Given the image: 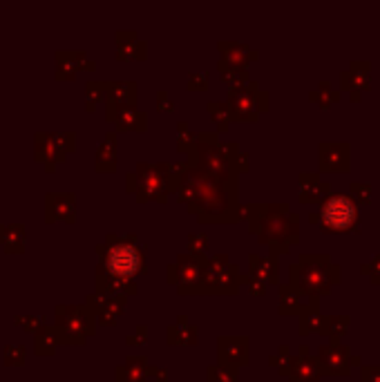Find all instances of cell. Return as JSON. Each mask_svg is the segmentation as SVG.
<instances>
[{"label":"cell","mask_w":380,"mask_h":382,"mask_svg":"<svg viewBox=\"0 0 380 382\" xmlns=\"http://www.w3.org/2000/svg\"><path fill=\"white\" fill-rule=\"evenodd\" d=\"M181 202H186L192 213L202 215H224L230 208V192L226 190L224 177L213 175L208 170H190L179 192Z\"/></svg>","instance_id":"cell-1"},{"label":"cell","mask_w":380,"mask_h":382,"mask_svg":"<svg viewBox=\"0 0 380 382\" xmlns=\"http://www.w3.org/2000/svg\"><path fill=\"white\" fill-rule=\"evenodd\" d=\"M101 266L99 275L117 277V279H132L145 270L143 249L134 237H107L105 246H99Z\"/></svg>","instance_id":"cell-2"},{"label":"cell","mask_w":380,"mask_h":382,"mask_svg":"<svg viewBox=\"0 0 380 382\" xmlns=\"http://www.w3.org/2000/svg\"><path fill=\"white\" fill-rule=\"evenodd\" d=\"M56 336L60 344H83L94 327L90 309H74V306H58L56 309Z\"/></svg>","instance_id":"cell-3"},{"label":"cell","mask_w":380,"mask_h":382,"mask_svg":"<svg viewBox=\"0 0 380 382\" xmlns=\"http://www.w3.org/2000/svg\"><path fill=\"white\" fill-rule=\"evenodd\" d=\"M320 221H322V228L331 232L351 230L355 226V221H358V206H355L353 199L347 195H331L322 204Z\"/></svg>","instance_id":"cell-4"},{"label":"cell","mask_w":380,"mask_h":382,"mask_svg":"<svg viewBox=\"0 0 380 382\" xmlns=\"http://www.w3.org/2000/svg\"><path fill=\"white\" fill-rule=\"evenodd\" d=\"M74 150V134H45L39 132L36 134V145H34V154L36 162H41L47 166V170H54L56 164H63L67 159V152Z\"/></svg>","instance_id":"cell-5"},{"label":"cell","mask_w":380,"mask_h":382,"mask_svg":"<svg viewBox=\"0 0 380 382\" xmlns=\"http://www.w3.org/2000/svg\"><path fill=\"white\" fill-rule=\"evenodd\" d=\"M168 172L170 168H164V166H139L137 175H130L132 179H137V195L139 199H164L166 195V183H168Z\"/></svg>","instance_id":"cell-6"},{"label":"cell","mask_w":380,"mask_h":382,"mask_svg":"<svg viewBox=\"0 0 380 382\" xmlns=\"http://www.w3.org/2000/svg\"><path fill=\"white\" fill-rule=\"evenodd\" d=\"M74 221V195L72 192H50L45 195V221Z\"/></svg>","instance_id":"cell-7"},{"label":"cell","mask_w":380,"mask_h":382,"mask_svg":"<svg viewBox=\"0 0 380 382\" xmlns=\"http://www.w3.org/2000/svg\"><path fill=\"white\" fill-rule=\"evenodd\" d=\"M83 65L94 67L92 63H85V52H56V79L72 81Z\"/></svg>","instance_id":"cell-8"},{"label":"cell","mask_w":380,"mask_h":382,"mask_svg":"<svg viewBox=\"0 0 380 382\" xmlns=\"http://www.w3.org/2000/svg\"><path fill=\"white\" fill-rule=\"evenodd\" d=\"M331 268H325V266H302V279H300V284L306 289V291H311V293H317V291H327L329 284H331Z\"/></svg>","instance_id":"cell-9"},{"label":"cell","mask_w":380,"mask_h":382,"mask_svg":"<svg viewBox=\"0 0 380 382\" xmlns=\"http://www.w3.org/2000/svg\"><path fill=\"white\" fill-rule=\"evenodd\" d=\"M237 266H230L226 264L224 257H219V260H213L206 268V279L211 282L213 286H232V279L237 275Z\"/></svg>","instance_id":"cell-10"},{"label":"cell","mask_w":380,"mask_h":382,"mask_svg":"<svg viewBox=\"0 0 380 382\" xmlns=\"http://www.w3.org/2000/svg\"><path fill=\"white\" fill-rule=\"evenodd\" d=\"M107 119L117 121V126L121 130H130V128L143 130V123H145V117L139 114L132 105H128V107H107Z\"/></svg>","instance_id":"cell-11"},{"label":"cell","mask_w":380,"mask_h":382,"mask_svg":"<svg viewBox=\"0 0 380 382\" xmlns=\"http://www.w3.org/2000/svg\"><path fill=\"white\" fill-rule=\"evenodd\" d=\"M25 226L22 224H0V244L5 246L7 253H22L25 251Z\"/></svg>","instance_id":"cell-12"},{"label":"cell","mask_w":380,"mask_h":382,"mask_svg":"<svg viewBox=\"0 0 380 382\" xmlns=\"http://www.w3.org/2000/svg\"><path fill=\"white\" fill-rule=\"evenodd\" d=\"M173 270H179V289L186 291V286H197L199 277H202V268L199 264L190 260V257H183L179 266H173Z\"/></svg>","instance_id":"cell-13"},{"label":"cell","mask_w":380,"mask_h":382,"mask_svg":"<svg viewBox=\"0 0 380 382\" xmlns=\"http://www.w3.org/2000/svg\"><path fill=\"white\" fill-rule=\"evenodd\" d=\"M58 336H56V329L54 327H45L41 329L39 334H34V353L36 355H50L56 351L58 347Z\"/></svg>","instance_id":"cell-14"},{"label":"cell","mask_w":380,"mask_h":382,"mask_svg":"<svg viewBox=\"0 0 380 382\" xmlns=\"http://www.w3.org/2000/svg\"><path fill=\"white\" fill-rule=\"evenodd\" d=\"M114 159H117L114 134H107L105 143L99 147V152H96V170H114Z\"/></svg>","instance_id":"cell-15"},{"label":"cell","mask_w":380,"mask_h":382,"mask_svg":"<svg viewBox=\"0 0 380 382\" xmlns=\"http://www.w3.org/2000/svg\"><path fill=\"white\" fill-rule=\"evenodd\" d=\"M264 232H268L271 239H287L289 232H296V228H289L287 215H271L264 226Z\"/></svg>","instance_id":"cell-16"},{"label":"cell","mask_w":380,"mask_h":382,"mask_svg":"<svg viewBox=\"0 0 380 382\" xmlns=\"http://www.w3.org/2000/svg\"><path fill=\"white\" fill-rule=\"evenodd\" d=\"M230 101H232V110H235V112H237L242 119H253V117H255V114L251 112V110L255 107V98H253V94L235 92V90H232Z\"/></svg>","instance_id":"cell-17"},{"label":"cell","mask_w":380,"mask_h":382,"mask_svg":"<svg viewBox=\"0 0 380 382\" xmlns=\"http://www.w3.org/2000/svg\"><path fill=\"white\" fill-rule=\"evenodd\" d=\"M322 360H327V364L334 369V371H342V362H345V358H342V353L334 347L329 349H322Z\"/></svg>","instance_id":"cell-18"},{"label":"cell","mask_w":380,"mask_h":382,"mask_svg":"<svg viewBox=\"0 0 380 382\" xmlns=\"http://www.w3.org/2000/svg\"><path fill=\"white\" fill-rule=\"evenodd\" d=\"M103 88H105V83H96V81L88 83V110H90V112L96 107V103H99Z\"/></svg>","instance_id":"cell-19"},{"label":"cell","mask_w":380,"mask_h":382,"mask_svg":"<svg viewBox=\"0 0 380 382\" xmlns=\"http://www.w3.org/2000/svg\"><path fill=\"white\" fill-rule=\"evenodd\" d=\"M16 322L22 324L27 331H34V334H39L41 329L47 327V324H45V317H41V315H32V317H22V315H18V317H16Z\"/></svg>","instance_id":"cell-20"},{"label":"cell","mask_w":380,"mask_h":382,"mask_svg":"<svg viewBox=\"0 0 380 382\" xmlns=\"http://www.w3.org/2000/svg\"><path fill=\"white\" fill-rule=\"evenodd\" d=\"M25 358H27V353H25V349L22 347H7L5 349V364H22L25 362Z\"/></svg>","instance_id":"cell-21"}]
</instances>
